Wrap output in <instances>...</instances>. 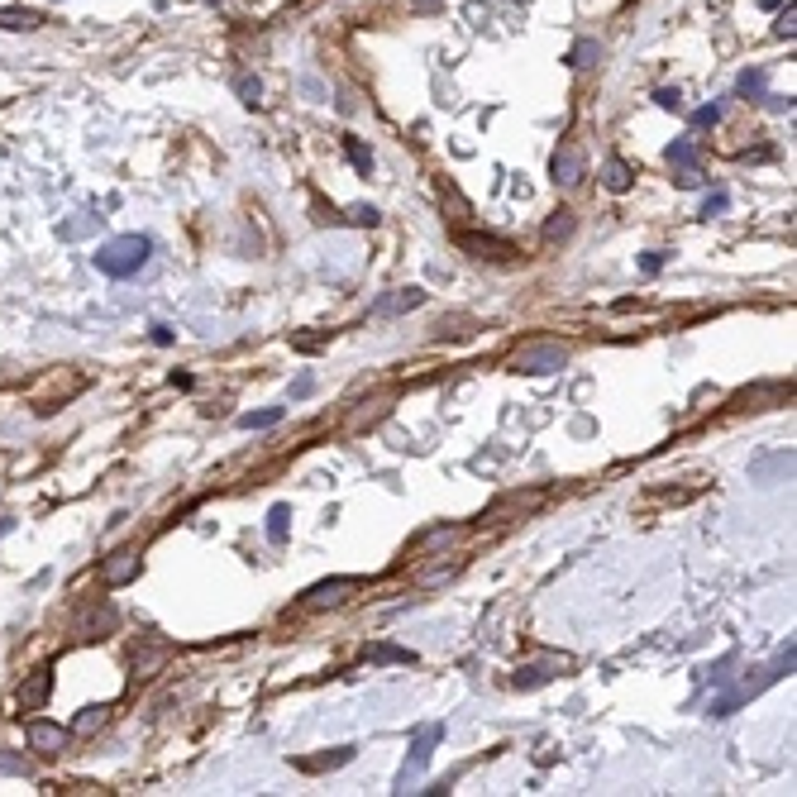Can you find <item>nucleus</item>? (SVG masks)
I'll return each mask as SVG.
<instances>
[{
  "mask_svg": "<svg viewBox=\"0 0 797 797\" xmlns=\"http://www.w3.org/2000/svg\"><path fill=\"white\" fill-rule=\"evenodd\" d=\"M148 254H153L148 234H120V239L96 248V268H101L105 277H134L148 263Z\"/></svg>",
  "mask_w": 797,
  "mask_h": 797,
  "instance_id": "nucleus-1",
  "label": "nucleus"
},
{
  "mask_svg": "<svg viewBox=\"0 0 797 797\" xmlns=\"http://www.w3.org/2000/svg\"><path fill=\"white\" fill-rule=\"evenodd\" d=\"M440 740H444V726H440V721H435V726H421V731H415V740H411V759H407V768H401V778H397V788H401V793H407L411 783L430 768V754H435Z\"/></svg>",
  "mask_w": 797,
  "mask_h": 797,
  "instance_id": "nucleus-2",
  "label": "nucleus"
},
{
  "mask_svg": "<svg viewBox=\"0 0 797 797\" xmlns=\"http://www.w3.org/2000/svg\"><path fill=\"white\" fill-rule=\"evenodd\" d=\"M668 167H674L678 187H697V181L707 177V172H702V163H697L692 138H674V144H668Z\"/></svg>",
  "mask_w": 797,
  "mask_h": 797,
  "instance_id": "nucleus-3",
  "label": "nucleus"
},
{
  "mask_svg": "<svg viewBox=\"0 0 797 797\" xmlns=\"http://www.w3.org/2000/svg\"><path fill=\"white\" fill-rule=\"evenodd\" d=\"M550 172H554L558 187H578V181L587 177V158H583V148H578V144H558L554 163H550Z\"/></svg>",
  "mask_w": 797,
  "mask_h": 797,
  "instance_id": "nucleus-4",
  "label": "nucleus"
},
{
  "mask_svg": "<svg viewBox=\"0 0 797 797\" xmlns=\"http://www.w3.org/2000/svg\"><path fill=\"white\" fill-rule=\"evenodd\" d=\"M458 248H468L473 258H497V263H507L516 254L507 239H492V234H458Z\"/></svg>",
  "mask_w": 797,
  "mask_h": 797,
  "instance_id": "nucleus-5",
  "label": "nucleus"
},
{
  "mask_svg": "<svg viewBox=\"0 0 797 797\" xmlns=\"http://www.w3.org/2000/svg\"><path fill=\"white\" fill-rule=\"evenodd\" d=\"M29 745L44 754H63V745H67V731L63 726H53V721H29Z\"/></svg>",
  "mask_w": 797,
  "mask_h": 797,
  "instance_id": "nucleus-6",
  "label": "nucleus"
},
{
  "mask_svg": "<svg viewBox=\"0 0 797 797\" xmlns=\"http://www.w3.org/2000/svg\"><path fill=\"white\" fill-rule=\"evenodd\" d=\"M425 301V291L421 287H401V291H391V297H382L373 306V315H401V311H415V306Z\"/></svg>",
  "mask_w": 797,
  "mask_h": 797,
  "instance_id": "nucleus-7",
  "label": "nucleus"
},
{
  "mask_svg": "<svg viewBox=\"0 0 797 797\" xmlns=\"http://www.w3.org/2000/svg\"><path fill=\"white\" fill-rule=\"evenodd\" d=\"M48 692H53V674H48V668H38V674H29V683L20 688V707L24 711H38L48 702Z\"/></svg>",
  "mask_w": 797,
  "mask_h": 797,
  "instance_id": "nucleus-8",
  "label": "nucleus"
},
{
  "mask_svg": "<svg viewBox=\"0 0 797 797\" xmlns=\"http://www.w3.org/2000/svg\"><path fill=\"white\" fill-rule=\"evenodd\" d=\"M516 368L521 373H554V368H564V348H530V354L516 358Z\"/></svg>",
  "mask_w": 797,
  "mask_h": 797,
  "instance_id": "nucleus-9",
  "label": "nucleus"
},
{
  "mask_svg": "<svg viewBox=\"0 0 797 797\" xmlns=\"http://www.w3.org/2000/svg\"><path fill=\"white\" fill-rule=\"evenodd\" d=\"M138 573V550H120V554H110V564H105V583L110 587H124Z\"/></svg>",
  "mask_w": 797,
  "mask_h": 797,
  "instance_id": "nucleus-10",
  "label": "nucleus"
},
{
  "mask_svg": "<svg viewBox=\"0 0 797 797\" xmlns=\"http://www.w3.org/2000/svg\"><path fill=\"white\" fill-rule=\"evenodd\" d=\"M354 759V745H340V750H330V754H311V759H297V768H306V774H325V768H340Z\"/></svg>",
  "mask_w": 797,
  "mask_h": 797,
  "instance_id": "nucleus-11",
  "label": "nucleus"
},
{
  "mask_svg": "<svg viewBox=\"0 0 797 797\" xmlns=\"http://www.w3.org/2000/svg\"><path fill=\"white\" fill-rule=\"evenodd\" d=\"M631 181H635V172H631V163H621V158H607V167H602V187L607 191H631Z\"/></svg>",
  "mask_w": 797,
  "mask_h": 797,
  "instance_id": "nucleus-12",
  "label": "nucleus"
},
{
  "mask_svg": "<svg viewBox=\"0 0 797 797\" xmlns=\"http://www.w3.org/2000/svg\"><path fill=\"white\" fill-rule=\"evenodd\" d=\"M363 659H373V664H415V654L401 650V645H368Z\"/></svg>",
  "mask_w": 797,
  "mask_h": 797,
  "instance_id": "nucleus-13",
  "label": "nucleus"
},
{
  "mask_svg": "<svg viewBox=\"0 0 797 797\" xmlns=\"http://www.w3.org/2000/svg\"><path fill=\"white\" fill-rule=\"evenodd\" d=\"M348 587H358V578H330V583H320L306 592V602H334L340 592H348Z\"/></svg>",
  "mask_w": 797,
  "mask_h": 797,
  "instance_id": "nucleus-14",
  "label": "nucleus"
},
{
  "mask_svg": "<svg viewBox=\"0 0 797 797\" xmlns=\"http://www.w3.org/2000/svg\"><path fill=\"white\" fill-rule=\"evenodd\" d=\"M282 415H287L282 407H268V411H244V415H239V430H273L277 421H282Z\"/></svg>",
  "mask_w": 797,
  "mask_h": 797,
  "instance_id": "nucleus-15",
  "label": "nucleus"
},
{
  "mask_svg": "<svg viewBox=\"0 0 797 797\" xmlns=\"http://www.w3.org/2000/svg\"><path fill=\"white\" fill-rule=\"evenodd\" d=\"M597 58H602L597 38H578V44H573V53H568V63H573V67H592Z\"/></svg>",
  "mask_w": 797,
  "mask_h": 797,
  "instance_id": "nucleus-16",
  "label": "nucleus"
},
{
  "mask_svg": "<svg viewBox=\"0 0 797 797\" xmlns=\"http://www.w3.org/2000/svg\"><path fill=\"white\" fill-rule=\"evenodd\" d=\"M554 678V664H530L516 674V688H540V683H550Z\"/></svg>",
  "mask_w": 797,
  "mask_h": 797,
  "instance_id": "nucleus-17",
  "label": "nucleus"
},
{
  "mask_svg": "<svg viewBox=\"0 0 797 797\" xmlns=\"http://www.w3.org/2000/svg\"><path fill=\"white\" fill-rule=\"evenodd\" d=\"M38 10H0V29H34Z\"/></svg>",
  "mask_w": 797,
  "mask_h": 797,
  "instance_id": "nucleus-18",
  "label": "nucleus"
},
{
  "mask_svg": "<svg viewBox=\"0 0 797 797\" xmlns=\"http://www.w3.org/2000/svg\"><path fill=\"white\" fill-rule=\"evenodd\" d=\"M287 521H291V507H273V511H268V540H273V544L287 540Z\"/></svg>",
  "mask_w": 797,
  "mask_h": 797,
  "instance_id": "nucleus-19",
  "label": "nucleus"
},
{
  "mask_svg": "<svg viewBox=\"0 0 797 797\" xmlns=\"http://www.w3.org/2000/svg\"><path fill=\"white\" fill-rule=\"evenodd\" d=\"M573 234V215L568 211H554V220L544 225V244H554V239H568Z\"/></svg>",
  "mask_w": 797,
  "mask_h": 797,
  "instance_id": "nucleus-20",
  "label": "nucleus"
},
{
  "mask_svg": "<svg viewBox=\"0 0 797 797\" xmlns=\"http://www.w3.org/2000/svg\"><path fill=\"white\" fill-rule=\"evenodd\" d=\"M344 153H348V163H354V167H358V172H363V177H368V172H373V153H368V148H363V144H358V138H344Z\"/></svg>",
  "mask_w": 797,
  "mask_h": 797,
  "instance_id": "nucleus-21",
  "label": "nucleus"
},
{
  "mask_svg": "<svg viewBox=\"0 0 797 797\" xmlns=\"http://www.w3.org/2000/svg\"><path fill=\"white\" fill-rule=\"evenodd\" d=\"M735 91H740V96H750V101H759V96H764V72H759V67H754V72H740Z\"/></svg>",
  "mask_w": 797,
  "mask_h": 797,
  "instance_id": "nucleus-22",
  "label": "nucleus"
},
{
  "mask_svg": "<svg viewBox=\"0 0 797 797\" xmlns=\"http://www.w3.org/2000/svg\"><path fill=\"white\" fill-rule=\"evenodd\" d=\"M101 721H105V707H87V711H81V717H77V726H72V731H77V735H91V731H96V726H101Z\"/></svg>",
  "mask_w": 797,
  "mask_h": 797,
  "instance_id": "nucleus-23",
  "label": "nucleus"
},
{
  "mask_svg": "<svg viewBox=\"0 0 797 797\" xmlns=\"http://www.w3.org/2000/svg\"><path fill=\"white\" fill-rule=\"evenodd\" d=\"M234 87H239V96H244V101H248V105H258V96H263V87H258V77H244V72H239V77H234Z\"/></svg>",
  "mask_w": 797,
  "mask_h": 797,
  "instance_id": "nucleus-24",
  "label": "nucleus"
},
{
  "mask_svg": "<svg viewBox=\"0 0 797 797\" xmlns=\"http://www.w3.org/2000/svg\"><path fill=\"white\" fill-rule=\"evenodd\" d=\"M330 334H291V348H301V354H311V348H320Z\"/></svg>",
  "mask_w": 797,
  "mask_h": 797,
  "instance_id": "nucleus-25",
  "label": "nucleus"
},
{
  "mask_svg": "<svg viewBox=\"0 0 797 797\" xmlns=\"http://www.w3.org/2000/svg\"><path fill=\"white\" fill-rule=\"evenodd\" d=\"M726 206H731V196H726V191H711L707 201H702V215H721Z\"/></svg>",
  "mask_w": 797,
  "mask_h": 797,
  "instance_id": "nucleus-26",
  "label": "nucleus"
},
{
  "mask_svg": "<svg viewBox=\"0 0 797 797\" xmlns=\"http://www.w3.org/2000/svg\"><path fill=\"white\" fill-rule=\"evenodd\" d=\"M717 120H721V105H702V110H697V115H692V124H697V130H711V124H717Z\"/></svg>",
  "mask_w": 797,
  "mask_h": 797,
  "instance_id": "nucleus-27",
  "label": "nucleus"
},
{
  "mask_svg": "<svg viewBox=\"0 0 797 797\" xmlns=\"http://www.w3.org/2000/svg\"><path fill=\"white\" fill-rule=\"evenodd\" d=\"M348 220H354V225H368V230H373V225H377V211H373V206H354V211H348Z\"/></svg>",
  "mask_w": 797,
  "mask_h": 797,
  "instance_id": "nucleus-28",
  "label": "nucleus"
},
{
  "mask_svg": "<svg viewBox=\"0 0 797 797\" xmlns=\"http://www.w3.org/2000/svg\"><path fill=\"white\" fill-rule=\"evenodd\" d=\"M654 101H659L664 110H683V96H678V91H668V87H664V91H654Z\"/></svg>",
  "mask_w": 797,
  "mask_h": 797,
  "instance_id": "nucleus-29",
  "label": "nucleus"
},
{
  "mask_svg": "<svg viewBox=\"0 0 797 797\" xmlns=\"http://www.w3.org/2000/svg\"><path fill=\"white\" fill-rule=\"evenodd\" d=\"M664 268V254H645L640 258V273H659Z\"/></svg>",
  "mask_w": 797,
  "mask_h": 797,
  "instance_id": "nucleus-30",
  "label": "nucleus"
},
{
  "mask_svg": "<svg viewBox=\"0 0 797 797\" xmlns=\"http://www.w3.org/2000/svg\"><path fill=\"white\" fill-rule=\"evenodd\" d=\"M311 387H315V382H311V377H301V382H297V387H291V397H297V401H301V397H311Z\"/></svg>",
  "mask_w": 797,
  "mask_h": 797,
  "instance_id": "nucleus-31",
  "label": "nucleus"
},
{
  "mask_svg": "<svg viewBox=\"0 0 797 797\" xmlns=\"http://www.w3.org/2000/svg\"><path fill=\"white\" fill-rule=\"evenodd\" d=\"M153 344H172V330H167V325H153Z\"/></svg>",
  "mask_w": 797,
  "mask_h": 797,
  "instance_id": "nucleus-32",
  "label": "nucleus"
},
{
  "mask_svg": "<svg viewBox=\"0 0 797 797\" xmlns=\"http://www.w3.org/2000/svg\"><path fill=\"white\" fill-rule=\"evenodd\" d=\"M778 34H783V38H793V5H788V15L778 20Z\"/></svg>",
  "mask_w": 797,
  "mask_h": 797,
  "instance_id": "nucleus-33",
  "label": "nucleus"
},
{
  "mask_svg": "<svg viewBox=\"0 0 797 797\" xmlns=\"http://www.w3.org/2000/svg\"><path fill=\"white\" fill-rule=\"evenodd\" d=\"M435 5H440V0H415V10H435Z\"/></svg>",
  "mask_w": 797,
  "mask_h": 797,
  "instance_id": "nucleus-34",
  "label": "nucleus"
},
{
  "mask_svg": "<svg viewBox=\"0 0 797 797\" xmlns=\"http://www.w3.org/2000/svg\"><path fill=\"white\" fill-rule=\"evenodd\" d=\"M759 5H764V10H778V5H783V0H759Z\"/></svg>",
  "mask_w": 797,
  "mask_h": 797,
  "instance_id": "nucleus-35",
  "label": "nucleus"
}]
</instances>
